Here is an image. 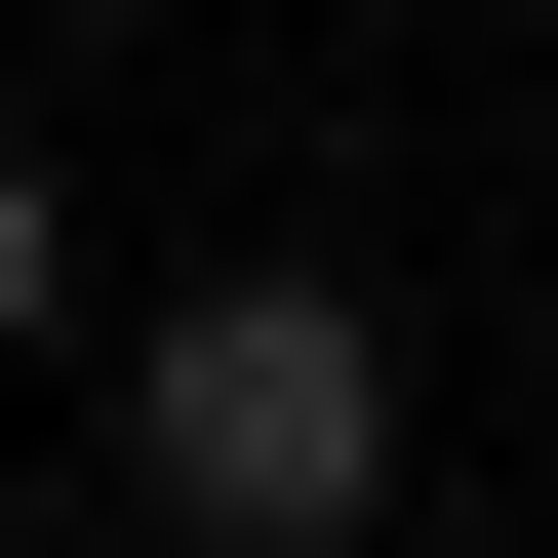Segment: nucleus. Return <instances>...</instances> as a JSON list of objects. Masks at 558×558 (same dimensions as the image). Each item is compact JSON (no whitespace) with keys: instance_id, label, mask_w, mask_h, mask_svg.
Masks as SVG:
<instances>
[{"instance_id":"2","label":"nucleus","mask_w":558,"mask_h":558,"mask_svg":"<svg viewBox=\"0 0 558 558\" xmlns=\"http://www.w3.org/2000/svg\"><path fill=\"white\" fill-rule=\"evenodd\" d=\"M40 319H81V199H40V160H0V360H40Z\"/></svg>"},{"instance_id":"3","label":"nucleus","mask_w":558,"mask_h":558,"mask_svg":"<svg viewBox=\"0 0 558 558\" xmlns=\"http://www.w3.org/2000/svg\"><path fill=\"white\" fill-rule=\"evenodd\" d=\"M0 558H40V478H0Z\"/></svg>"},{"instance_id":"1","label":"nucleus","mask_w":558,"mask_h":558,"mask_svg":"<svg viewBox=\"0 0 558 558\" xmlns=\"http://www.w3.org/2000/svg\"><path fill=\"white\" fill-rule=\"evenodd\" d=\"M120 478H160L199 558H360L399 519V319L360 279H160V319H120Z\"/></svg>"}]
</instances>
